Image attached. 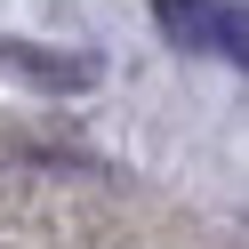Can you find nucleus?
Segmentation results:
<instances>
[{
    "label": "nucleus",
    "mask_w": 249,
    "mask_h": 249,
    "mask_svg": "<svg viewBox=\"0 0 249 249\" xmlns=\"http://www.w3.org/2000/svg\"><path fill=\"white\" fill-rule=\"evenodd\" d=\"M217 49H225L233 65L249 72V8H233V0H217Z\"/></svg>",
    "instance_id": "f03ea898"
},
{
    "label": "nucleus",
    "mask_w": 249,
    "mask_h": 249,
    "mask_svg": "<svg viewBox=\"0 0 249 249\" xmlns=\"http://www.w3.org/2000/svg\"><path fill=\"white\" fill-rule=\"evenodd\" d=\"M153 17L177 49H217V0H153Z\"/></svg>",
    "instance_id": "f257e3e1"
}]
</instances>
